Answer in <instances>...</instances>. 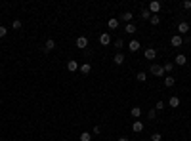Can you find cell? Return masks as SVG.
Returning a JSON list of instances; mask_svg holds the SVG:
<instances>
[{"label":"cell","mask_w":191,"mask_h":141,"mask_svg":"<svg viewBox=\"0 0 191 141\" xmlns=\"http://www.w3.org/2000/svg\"><path fill=\"white\" fill-rule=\"evenodd\" d=\"M0 105H2V99H0Z\"/></svg>","instance_id":"35"},{"label":"cell","mask_w":191,"mask_h":141,"mask_svg":"<svg viewBox=\"0 0 191 141\" xmlns=\"http://www.w3.org/2000/svg\"><path fill=\"white\" fill-rule=\"evenodd\" d=\"M113 63H115V65H122V63H124V55H122V54H117L115 57H113Z\"/></svg>","instance_id":"16"},{"label":"cell","mask_w":191,"mask_h":141,"mask_svg":"<svg viewBox=\"0 0 191 141\" xmlns=\"http://www.w3.org/2000/svg\"><path fill=\"white\" fill-rule=\"evenodd\" d=\"M107 27H109L111 31H115V29H118V19H115V17H111L109 21H107Z\"/></svg>","instance_id":"14"},{"label":"cell","mask_w":191,"mask_h":141,"mask_svg":"<svg viewBox=\"0 0 191 141\" xmlns=\"http://www.w3.org/2000/svg\"><path fill=\"white\" fill-rule=\"evenodd\" d=\"M132 17H134V15H132L130 12H124V13H122V15H121V19H122V21H124L126 25H128V23H130V21H132Z\"/></svg>","instance_id":"17"},{"label":"cell","mask_w":191,"mask_h":141,"mask_svg":"<svg viewBox=\"0 0 191 141\" xmlns=\"http://www.w3.org/2000/svg\"><path fill=\"white\" fill-rule=\"evenodd\" d=\"M182 6H184L185 10H191V0H185V2L182 4Z\"/></svg>","instance_id":"32"},{"label":"cell","mask_w":191,"mask_h":141,"mask_svg":"<svg viewBox=\"0 0 191 141\" xmlns=\"http://www.w3.org/2000/svg\"><path fill=\"white\" fill-rule=\"evenodd\" d=\"M86 46H88V38H86V36H79V38H76V48L84 50Z\"/></svg>","instance_id":"5"},{"label":"cell","mask_w":191,"mask_h":141,"mask_svg":"<svg viewBox=\"0 0 191 141\" xmlns=\"http://www.w3.org/2000/svg\"><path fill=\"white\" fill-rule=\"evenodd\" d=\"M174 63H176V65H185V63H187V57H185L184 54H178L176 59H174Z\"/></svg>","instance_id":"11"},{"label":"cell","mask_w":191,"mask_h":141,"mask_svg":"<svg viewBox=\"0 0 191 141\" xmlns=\"http://www.w3.org/2000/svg\"><path fill=\"white\" fill-rule=\"evenodd\" d=\"M143 55H145V59L153 61L155 57H157V50H155V48H147V50H145V54H143Z\"/></svg>","instance_id":"7"},{"label":"cell","mask_w":191,"mask_h":141,"mask_svg":"<svg viewBox=\"0 0 191 141\" xmlns=\"http://www.w3.org/2000/svg\"><path fill=\"white\" fill-rule=\"evenodd\" d=\"M149 23H151V25H159V23H161V17H159V15H151Z\"/></svg>","instance_id":"23"},{"label":"cell","mask_w":191,"mask_h":141,"mask_svg":"<svg viewBox=\"0 0 191 141\" xmlns=\"http://www.w3.org/2000/svg\"><path fill=\"white\" fill-rule=\"evenodd\" d=\"M187 31H189V23L187 21H182L178 25V34L182 36V34H187Z\"/></svg>","instance_id":"6"},{"label":"cell","mask_w":191,"mask_h":141,"mask_svg":"<svg viewBox=\"0 0 191 141\" xmlns=\"http://www.w3.org/2000/svg\"><path fill=\"white\" fill-rule=\"evenodd\" d=\"M100 44H101V46H109V44H111V34H109V33L100 34Z\"/></svg>","instance_id":"4"},{"label":"cell","mask_w":191,"mask_h":141,"mask_svg":"<svg viewBox=\"0 0 191 141\" xmlns=\"http://www.w3.org/2000/svg\"><path fill=\"white\" fill-rule=\"evenodd\" d=\"M170 44H172V48H180V46L184 44V38L180 34H172V38H170Z\"/></svg>","instance_id":"3"},{"label":"cell","mask_w":191,"mask_h":141,"mask_svg":"<svg viewBox=\"0 0 191 141\" xmlns=\"http://www.w3.org/2000/svg\"><path fill=\"white\" fill-rule=\"evenodd\" d=\"M54 48H55V42H54V40H52V38H50V40H46V46H44V50H46V51H52Z\"/></svg>","instance_id":"19"},{"label":"cell","mask_w":191,"mask_h":141,"mask_svg":"<svg viewBox=\"0 0 191 141\" xmlns=\"http://www.w3.org/2000/svg\"><path fill=\"white\" fill-rule=\"evenodd\" d=\"M12 27H13V29H21V21H19V19H15V21H13V25H12Z\"/></svg>","instance_id":"30"},{"label":"cell","mask_w":191,"mask_h":141,"mask_svg":"<svg viewBox=\"0 0 191 141\" xmlns=\"http://www.w3.org/2000/svg\"><path fill=\"white\" fill-rule=\"evenodd\" d=\"M76 69H79V61H75V59L67 61V71H69V72H75Z\"/></svg>","instance_id":"9"},{"label":"cell","mask_w":191,"mask_h":141,"mask_svg":"<svg viewBox=\"0 0 191 141\" xmlns=\"http://www.w3.org/2000/svg\"><path fill=\"white\" fill-rule=\"evenodd\" d=\"M142 19H151V12L149 10H142Z\"/></svg>","instance_id":"24"},{"label":"cell","mask_w":191,"mask_h":141,"mask_svg":"<svg viewBox=\"0 0 191 141\" xmlns=\"http://www.w3.org/2000/svg\"><path fill=\"white\" fill-rule=\"evenodd\" d=\"M136 80H138V82H145V80H147V75H145L143 71L138 72V75H136Z\"/></svg>","instance_id":"20"},{"label":"cell","mask_w":191,"mask_h":141,"mask_svg":"<svg viewBox=\"0 0 191 141\" xmlns=\"http://www.w3.org/2000/svg\"><path fill=\"white\" fill-rule=\"evenodd\" d=\"M130 114H132L134 118H140V116H142V109H140V107H132Z\"/></svg>","instance_id":"18"},{"label":"cell","mask_w":191,"mask_h":141,"mask_svg":"<svg viewBox=\"0 0 191 141\" xmlns=\"http://www.w3.org/2000/svg\"><path fill=\"white\" fill-rule=\"evenodd\" d=\"M147 116H149V118H151V120H153L155 116H157V111H155V109H151V111H149V113H147Z\"/></svg>","instance_id":"29"},{"label":"cell","mask_w":191,"mask_h":141,"mask_svg":"<svg viewBox=\"0 0 191 141\" xmlns=\"http://www.w3.org/2000/svg\"><path fill=\"white\" fill-rule=\"evenodd\" d=\"M80 141H92V134L82 132V134H80Z\"/></svg>","instance_id":"21"},{"label":"cell","mask_w":191,"mask_h":141,"mask_svg":"<svg viewBox=\"0 0 191 141\" xmlns=\"http://www.w3.org/2000/svg\"><path fill=\"white\" fill-rule=\"evenodd\" d=\"M151 141H163V135L159 134V132H155V134L151 135Z\"/></svg>","instance_id":"25"},{"label":"cell","mask_w":191,"mask_h":141,"mask_svg":"<svg viewBox=\"0 0 191 141\" xmlns=\"http://www.w3.org/2000/svg\"><path fill=\"white\" fill-rule=\"evenodd\" d=\"M174 84H176V78L174 76H164V86L166 88H172Z\"/></svg>","instance_id":"15"},{"label":"cell","mask_w":191,"mask_h":141,"mask_svg":"<svg viewBox=\"0 0 191 141\" xmlns=\"http://www.w3.org/2000/svg\"><path fill=\"white\" fill-rule=\"evenodd\" d=\"M6 34H8V29L6 27H0V38H4Z\"/></svg>","instance_id":"28"},{"label":"cell","mask_w":191,"mask_h":141,"mask_svg":"<svg viewBox=\"0 0 191 141\" xmlns=\"http://www.w3.org/2000/svg\"><path fill=\"white\" fill-rule=\"evenodd\" d=\"M161 8H163V4L159 2V0H153L151 4H149V12H151V15H159V12H161Z\"/></svg>","instance_id":"1"},{"label":"cell","mask_w":191,"mask_h":141,"mask_svg":"<svg viewBox=\"0 0 191 141\" xmlns=\"http://www.w3.org/2000/svg\"><path fill=\"white\" fill-rule=\"evenodd\" d=\"M164 109V103L163 101H157V105H155V111H163Z\"/></svg>","instance_id":"27"},{"label":"cell","mask_w":191,"mask_h":141,"mask_svg":"<svg viewBox=\"0 0 191 141\" xmlns=\"http://www.w3.org/2000/svg\"><path fill=\"white\" fill-rule=\"evenodd\" d=\"M122 46H124V42H122L121 38H118V40H115V48H122Z\"/></svg>","instance_id":"31"},{"label":"cell","mask_w":191,"mask_h":141,"mask_svg":"<svg viewBox=\"0 0 191 141\" xmlns=\"http://www.w3.org/2000/svg\"><path fill=\"white\" fill-rule=\"evenodd\" d=\"M168 105L172 107V109H176V107H180V97H176V95H172L168 99Z\"/></svg>","instance_id":"12"},{"label":"cell","mask_w":191,"mask_h":141,"mask_svg":"<svg viewBox=\"0 0 191 141\" xmlns=\"http://www.w3.org/2000/svg\"><path fill=\"white\" fill-rule=\"evenodd\" d=\"M151 75H155V76H164V69H163V65H157V63H153L151 65Z\"/></svg>","instance_id":"2"},{"label":"cell","mask_w":191,"mask_h":141,"mask_svg":"<svg viewBox=\"0 0 191 141\" xmlns=\"http://www.w3.org/2000/svg\"><path fill=\"white\" fill-rule=\"evenodd\" d=\"M140 48H142L140 40H130V42H128V50H130V51H138Z\"/></svg>","instance_id":"8"},{"label":"cell","mask_w":191,"mask_h":141,"mask_svg":"<svg viewBox=\"0 0 191 141\" xmlns=\"http://www.w3.org/2000/svg\"><path fill=\"white\" fill-rule=\"evenodd\" d=\"M118 141H130L128 137H118Z\"/></svg>","instance_id":"34"},{"label":"cell","mask_w":191,"mask_h":141,"mask_svg":"<svg viewBox=\"0 0 191 141\" xmlns=\"http://www.w3.org/2000/svg\"><path fill=\"white\" fill-rule=\"evenodd\" d=\"M124 31H126V33H128V34H134V33H136V25H132V23H128V25H126V29H124Z\"/></svg>","instance_id":"22"},{"label":"cell","mask_w":191,"mask_h":141,"mask_svg":"<svg viewBox=\"0 0 191 141\" xmlns=\"http://www.w3.org/2000/svg\"><path fill=\"white\" fill-rule=\"evenodd\" d=\"M92 132H94V135H97V134L101 132V128H100V126H94V130H92Z\"/></svg>","instance_id":"33"},{"label":"cell","mask_w":191,"mask_h":141,"mask_svg":"<svg viewBox=\"0 0 191 141\" xmlns=\"http://www.w3.org/2000/svg\"><path fill=\"white\" fill-rule=\"evenodd\" d=\"M143 128H145V126H143V122H142V120H136V122L132 124V130H134V132H136V134L143 132Z\"/></svg>","instance_id":"10"},{"label":"cell","mask_w":191,"mask_h":141,"mask_svg":"<svg viewBox=\"0 0 191 141\" xmlns=\"http://www.w3.org/2000/svg\"><path fill=\"white\" fill-rule=\"evenodd\" d=\"M80 72H82V75H90V72H92V65L90 63H82L80 65Z\"/></svg>","instance_id":"13"},{"label":"cell","mask_w":191,"mask_h":141,"mask_svg":"<svg viewBox=\"0 0 191 141\" xmlns=\"http://www.w3.org/2000/svg\"><path fill=\"white\" fill-rule=\"evenodd\" d=\"M163 69H164V72L174 71V63H166V65H163Z\"/></svg>","instance_id":"26"}]
</instances>
